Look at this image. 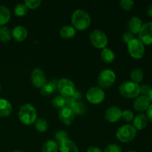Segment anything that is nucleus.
<instances>
[{"instance_id": "1", "label": "nucleus", "mask_w": 152, "mask_h": 152, "mask_svg": "<svg viewBox=\"0 0 152 152\" xmlns=\"http://www.w3.org/2000/svg\"><path fill=\"white\" fill-rule=\"evenodd\" d=\"M91 16L88 13L82 9L74 10L71 16V23L73 27L78 31H85L91 25Z\"/></svg>"}, {"instance_id": "2", "label": "nucleus", "mask_w": 152, "mask_h": 152, "mask_svg": "<svg viewBox=\"0 0 152 152\" xmlns=\"http://www.w3.org/2000/svg\"><path fill=\"white\" fill-rule=\"evenodd\" d=\"M18 117L22 123L30 126L35 123L37 120V109L31 104L27 103L20 107L18 112Z\"/></svg>"}, {"instance_id": "3", "label": "nucleus", "mask_w": 152, "mask_h": 152, "mask_svg": "<svg viewBox=\"0 0 152 152\" xmlns=\"http://www.w3.org/2000/svg\"><path fill=\"white\" fill-rule=\"evenodd\" d=\"M119 91L123 96L130 99L137 98L140 94L139 84L132 81H126L122 83L119 87Z\"/></svg>"}, {"instance_id": "4", "label": "nucleus", "mask_w": 152, "mask_h": 152, "mask_svg": "<svg viewBox=\"0 0 152 152\" xmlns=\"http://www.w3.org/2000/svg\"><path fill=\"white\" fill-rule=\"evenodd\" d=\"M137 135V130L132 125H124L118 129L116 133L117 139L122 142H129L133 140Z\"/></svg>"}, {"instance_id": "5", "label": "nucleus", "mask_w": 152, "mask_h": 152, "mask_svg": "<svg viewBox=\"0 0 152 152\" xmlns=\"http://www.w3.org/2000/svg\"><path fill=\"white\" fill-rule=\"evenodd\" d=\"M116 81V74L112 70L105 69L101 71L98 77V85L102 89L111 88Z\"/></svg>"}, {"instance_id": "6", "label": "nucleus", "mask_w": 152, "mask_h": 152, "mask_svg": "<svg viewBox=\"0 0 152 152\" xmlns=\"http://www.w3.org/2000/svg\"><path fill=\"white\" fill-rule=\"evenodd\" d=\"M89 39L92 45L97 49H103L108 45L107 35L100 30H94L91 31L89 35Z\"/></svg>"}, {"instance_id": "7", "label": "nucleus", "mask_w": 152, "mask_h": 152, "mask_svg": "<svg viewBox=\"0 0 152 152\" xmlns=\"http://www.w3.org/2000/svg\"><path fill=\"white\" fill-rule=\"evenodd\" d=\"M57 90L63 97H71L76 91L74 83L69 79H61L57 83Z\"/></svg>"}, {"instance_id": "8", "label": "nucleus", "mask_w": 152, "mask_h": 152, "mask_svg": "<svg viewBox=\"0 0 152 152\" xmlns=\"http://www.w3.org/2000/svg\"><path fill=\"white\" fill-rule=\"evenodd\" d=\"M128 46V51L132 57L134 59H141L145 53V47L144 45L139 39L134 38L130 42Z\"/></svg>"}, {"instance_id": "9", "label": "nucleus", "mask_w": 152, "mask_h": 152, "mask_svg": "<svg viewBox=\"0 0 152 152\" xmlns=\"http://www.w3.org/2000/svg\"><path fill=\"white\" fill-rule=\"evenodd\" d=\"M105 92L99 87H91L86 93V98L90 103L97 105L105 99Z\"/></svg>"}, {"instance_id": "10", "label": "nucleus", "mask_w": 152, "mask_h": 152, "mask_svg": "<svg viewBox=\"0 0 152 152\" xmlns=\"http://www.w3.org/2000/svg\"><path fill=\"white\" fill-rule=\"evenodd\" d=\"M138 36L143 45H152V22H148L142 25Z\"/></svg>"}, {"instance_id": "11", "label": "nucleus", "mask_w": 152, "mask_h": 152, "mask_svg": "<svg viewBox=\"0 0 152 152\" xmlns=\"http://www.w3.org/2000/svg\"><path fill=\"white\" fill-rule=\"evenodd\" d=\"M46 77L44 71L40 68H35L31 74V83L34 86L41 88L46 83Z\"/></svg>"}, {"instance_id": "12", "label": "nucleus", "mask_w": 152, "mask_h": 152, "mask_svg": "<svg viewBox=\"0 0 152 152\" xmlns=\"http://www.w3.org/2000/svg\"><path fill=\"white\" fill-rule=\"evenodd\" d=\"M122 111L119 107L112 106L106 110L105 113V119L108 123H117L121 119Z\"/></svg>"}, {"instance_id": "13", "label": "nucleus", "mask_w": 152, "mask_h": 152, "mask_svg": "<svg viewBox=\"0 0 152 152\" xmlns=\"http://www.w3.org/2000/svg\"><path fill=\"white\" fill-rule=\"evenodd\" d=\"M74 116L75 115H74V112H73L71 108L65 107V108L59 110V120L65 126H71L74 120Z\"/></svg>"}, {"instance_id": "14", "label": "nucleus", "mask_w": 152, "mask_h": 152, "mask_svg": "<svg viewBox=\"0 0 152 152\" xmlns=\"http://www.w3.org/2000/svg\"><path fill=\"white\" fill-rule=\"evenodd\" d=\"M150 100L147 96H137L134 101V108L137 111H147L150 105Z\"/></svg>"}, {"instance_id": "15", "label": "nucleus", "mask_w": 152, "mask_h": 152, "mask_svg": "<svg viewBox=\"0 0 152 152\" xmlns=\"http://www.w3.org/2000/svg\"><path fill=\"white\" fill-rule=\"evenodd\" d=\"M142 26V20L138 16H132L129 19V22H128V30H129V32L133 34V35L139 34Z\"/></svg>"}, {"instance_id": "16", "label": "nucleus", "mask_w": 152, "mask_h": 152, "mask_svg": "<svg viewBox=\"0 0 152 152\" xmlns=\"http://www.w3.org/2000/svg\"><path fill=\"white\" fill-rule=\"evenodd\" d=\"M57 81L50 80L46 82L45 84L40 88V93L43 96H50L57 90Z\"/></svg>"}, {"instance_id": "17", "label": "nucleus", "mask_w": 152, "mask_h": 152, "mask_svg": "<svg viewBox=\"0 0 152 152\" xmlns=\"http://www.w3.org/2000/svg\"><path fill=\"white\" fill-rule=\"evenodd\" d=\"M11 35L16 41L22 42L28 37V30L22 25H18L13 28Z\"/></svg>"}, {"instance_id": "18", "label": "nucleus", "mask_w": 152, "mask_h": 152, "mask_svg": "<svg viewBox=\"0 0 152 152\" xmlns=\"http://www.w3.org/2000/svg\"><path fill=\"white\" fill-rule=\"evenodd\" d=\"M148 123V119L144 114H139L134 118L133 126L137 131H140L145 129Z\"/></svg>"}, {"instance_id": "19", "label": "nucleus", "mask_w": 152, "mask_h": 152, "mask_svg": "<svg viewBox=\"0 0 152 152\" xmlns=\"http://www.w3.org/2000/svg\"><path fill=\"white\" fill-rule=\"evenodd\" d=\"M13 111V107L11 103L7 99H0V117H6L11 114Z\"/></svg>"}, {"instance_id": "20", "label": "nucleus", "mask_w": 152, "mask_h": 152, "mask_svg": "<svg viewBox=\"0 0 152 152\" xmlns=\"http://www.w3.org/2000/svg\"><path fill=\"white\" fill-rule=\"evenodd\" d=\"M59 151L60 152H79L75 142L68 139L59 143Z\"/></svg>"}, {"instance_id": "21", "label": "nucleus", "mask_w": 152, "mask_h": 152, "mask_svg": "<svg viewBox=\"0 0 152 152\" xmlns=\"http://www.w3.org/2000/svg\"><path fill=\"white\" fill-rule=\"evenodd\" d=\"M100 57L105 63L111 64L114 61L116 56L115 53H114V51L112 50H111L109 48H105L101 51Z\"/></svg>"}, {"instance_id": "22", "label": "nucleus", "mask_w": 152, "mask_h": 152, "mask_svg": "<svg viewBox=\"0 0 152 152\" xmlns=\"http://www.w3.org/2000/svg\"><path fill=\"white\" fill-rule=\"evenodd\" d=\"M11 13L10 10L4 5H0V27L4 26L10 21Z\"/></svg>"}, {"instance_id": "23", "label": "nucleus", "mask_w": 152, "mask_h": 152, "mask_svg": "<svg viewBox=\"0 0 152 152\" xmlns=\"http://www.w3.org/2000/svg\"><path fill=\"white\" fill-rule=\"evenodd\" d=\"M76 35V29L71 25H65L60 30V36L63 39L74 38Z\"/></svg>"}, {"instance_id": "24", "label": "nucleus", "mask_w": 152, "mask_h": 152, "mask_svg": "<svg viewBox=\"0 0 152 152\" xmlns=\"http://www.w3.org/2000/svg\"><path fill=\"white\" fill-rule=\"evenodd\" d=\"M59 151V144L54 140H48L43 144L42 151V152H58Z\"/></svg>"}, {"instance_id": "25", "label": "nucleus", "mask_w": 152, "mask_h": 152, "mask_svg": "<svg viewBox=\"0 0 152 152\" xmlns=\"http://www.w3.org/2000/svg\"><path fill=\"white\" fill-rule=\"evenodd\" d=\"M130 77L132 79V82L133 83H137V84L140 83L143 79V72L142 69L140 68H134L131 72Z\"/></svg>"}, {"instance_id": "26", "label": "nucleus", "mask_w": 152, "mask_h": 152, "mask_svg": "<svg viewBox=\"0 0 152 152\" xmlns=\"http://www.w3.org/2000/svg\"><path fill=\"white\" fill-rule=\"evenodd\" d=\"M71 109L74 112V115H85L87 113V107L81 102H76Z\"/></svg>"}, {"instance_id": "27", "label": "nucleus", "mask_w": 152, "mask_h": 152, "mask_svg": "<svg viewBox=\"0 0 152 152\" xmlns=\"http://www.w3.org/2000/svg\"><path fill=\"white\" fill-rule=\"evenodd\" d=\"M11 32L7 27H0V42H7L11 39Z\"/></svg>"}, {"instance_id": "28", "label": "nucleus", "mask_w": 152, "mask_h": 152, "mask_svg": "<svg viewBox=\"0 0 152 152\" xmlns=\"http://www.w3.org/2000/svg\"><path fill=\"white\" fill-rule=\"evenodd\" d=\"M34 126H35L36 129L41 133L47 132V130L48 129V123L43 118L37 119L34 123Z\"/></svg>"}, {"instance_id": "29", "label": "nucleus", "mask_w": 152, "mask_h": 152, "mask_svg": "<svg viewBox=\"0 0 152 152\" xmlns=\"http://www.w3.org/2000/svg\"><path fill=\"white\" fill-rule=\"evenodd\" d=\"M28 8L25 3H19L14 7V14L18 17H22L28 13Z\"/></svg>"}, {"instance_id": "30", "label": "nucleus", "mask_w": 152, "mask_h": 152, "mask_svg": "<svg viewBox=\"0 0 152 152\" xmlns=\"http://www.w3.org/2000/svg\"><path fill=\"white\" fill-rule=\"evenodd\" d=\"M52 105L56 109L61 110L65 107V97L62 96H57L52 101Z\"/></svg>"}, {"instance_id": "31", "label": "nucleus", "mask_w": 152, "mask_h": 152, "mask_svg": "<svg viewBox=\"0 0 152 152\" xmlns=\"http://www.w3.org/2000/svg\"><path fill=\"white\" fill-rule=\"evenodd\" d=\"M68 134L65 131L59 130L55 134V139H56V142H58L59 143L63 142V141L68 140Z\"/></svg>"}, {"instance_id": "32", "label": "nucleus", "mask_w": 152, "mask_h": 152, "mask_svg": "<svg viewBox=\"0 0 152 152\" xmlns=\"http://www.w3.org/2000/svg\"><path fill=\"white\" fill-rule=\"evenodd\" d=\"M24 3L28 8L34 10V9L38 8L41 5L42 1L41 0H26Z\"/></svg>"}, {"instance_id": "33", "label": "nucleus", "mask_w": 152, "mask_h": 152, "mask_svg": "<svg viewBox=\"0 0 152 152\" xmlns=\"http://www.w3.org/2000/svg\"><path fill=\"white\" fill-rule=\"evenodd\" d=\"M120 7L125 10H130L134 7V1L132 0H121L120 1Z\"/></svg>"}, {"instance_id": "34", "label": "nucleus", "mask_w": 152, "mask_h": 152, "mask_svg": "<svg viewBox=\"0 0 152 152\" xmlns=\"http://www.w3.org/2000/svg\"><path fill=\"white\" fill-rule=\"evenodd\" d=\"M121 118H123V120L126 122H131L134 118V115L131 110H124L122 112Z\"/></svg>"}, {"instance_id": "35", "label": "nucleus", "mask_w": 152, "mask_h": 152, "mask_svg": "<svg viewBox=\"0 0 152 152\" xmlns=\"http://www.w3.org/2000/svg\"><path fill=\"white\" fill-rule=\"evenodd\" d=\"M103 152H123L121 148L117 144H110L104 149Z\"/></svg>"}, {"instance_id": "36", "label": "nucleus", "mask_w": 152, "mask_h": 152, "mask_svg": "<svg viewBox=\"0 0 152 152\" xmlns=\"http://www.w3.org/2000/svg\"><path fill=\"white\" fill-rule=\"evenodd\" d=\"M151 89V88L148 85H142L141 86H140V94H141L142 96H148Z\"/></svg>"}, {"instance_id": "37", "label": "nucleus", "mask_w": 152, "mask_h": 152, "mask_svg": "<svg viewBox=\"0 0 152 152\" xmlns=\"http://www.w3.org/2000/svg\"><path fill=\"white\" fill-rule=\"evenodd\" d=\"M134 39V35H133V34H131V33L127 32V33H125V34H123V41L126 44H129V43L132 40H133Z\"/></svg>"}, {"instance_id": "38", "label": "nucleus", "mask_w": 152, "mask_h": 152, "mask_svg": "<svg viewBox=\"0 0 152 152\" xmlns=\"http://www.w3.org/2000/svg\"><path fill=\"white\" fill-rule=\"evenodd\" d=\"M77 101L74 99V98L73 96L71 97H65V107L67 108H71L74 105V104L76 103Z\"/></svg>"}, {"instance_id": "39", "label": "nucleus", "mask_w": 152, "mask_h": 152, "mask_svg": "<svg viewBox=\"0 0 152 152\" xmlns=\"http://www.w3.org/2000/svg\"><path fill=\"white\" fill-rule=\"evenodd\" d=\"M147 117L148 120L152 122V104L149 105L148 108L147 109Z\"/></svg>"}, {"instance_id": "40", "label": "nucleus", "mask_w": 152, "mask_h": 152, "mask_svg": "<svg viewBox=\"0 0 152 152\" xmlns=\"http://www.w3.org/2000/svg\"><path fill=\"white\" fill-rule=\"evenodd\" d=\"M86 152H102L101 151V149L98 147H95V146H91L89 147L88 148V150L86 151Z\"/></svg>"}, {"instance_id": "41", "label": "nucleus", "mask_w": 152, "mask_h": 152, "mask_svg": "<svg viewBox=\"0 0 152 152\" xmlns=\"http://www.w3.org/2000/svg\"><path fill=\"white\" fill-rule=\"evenodd\" d=\"M145 13H146L149 17L152 18V4L147 6V7L145 8Z\"/></svg>"}, {"instance_id": "42", "label": "nucleus", "mask_w": 152, "mask_h": 152, "mask_svg": "<svg viewBox=\"0 0 152 152\" xmlns=\"http://www.w3.org/2000/svg\"><path fill=\"white\" fill-rule=\"evenodd\" d=\"M73 97H74V99H75V100L77 102V101H78L79 99H81L82 94H80V91H78L76 90V91H75V93H74V96H73Z\"/></svg>"}, {"instance_id": "43", "label": "nucleus", "mask_w": 152, "mask_h": 152, "mask_svg": "<svg viewBox=\"0 0 152 152\" xmlns=\"http://www.w3.org/2000/svg\"><path fill=\"white\" fill-rule=\"evenodd\" d=\"M148 99H149L150 102H152V88H151V91H150L149 94H148Z\"/></svg>"}, {"instance_id": "44", "label": "nucleus", "mask_w": 152, "mask_h": 152, "mask_svg": "<svg viewBox=\"0 0 152 152\" xmlns=\"http://www.w3.org/2000/svg\"><path fill=\"white\" fill-rule=\"evenodd\" d=\"M13 152H23V151H13Z\"/></svg>"}, {"instance_id": "45", "label": "nucleus", "mask_w": 152, "mask_h": 152, "mask_svg": "<svg viewBox=\"0 0 152 152\" xmlns=\"http://www.w3.org/2000/svg\"><path fill=\"white\" fill-rule=\"evenodd\" d=\"M127 152H135V151H127Z\"/></svg>"}, {"instance_id": "46", "label": "nucleus", "mask_w": 152, "mask_h": 152, "mask_svg": "<svg viewBox=\"0 0 152 152\" xmlns=\"http://www.w3.org/2000/svg\"><path fill=\"white\" fill-rule=\"evenodd\" d=\"M1 86H0V91H1Z\"/></svg>"}]
</instances>
